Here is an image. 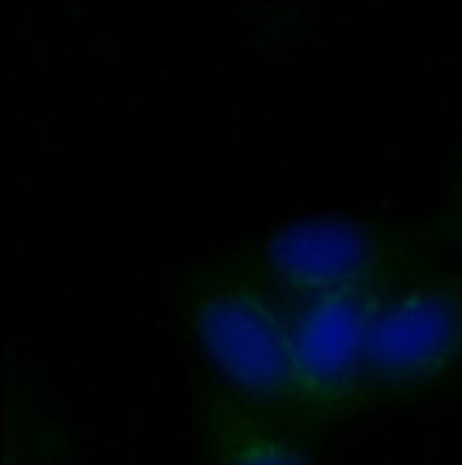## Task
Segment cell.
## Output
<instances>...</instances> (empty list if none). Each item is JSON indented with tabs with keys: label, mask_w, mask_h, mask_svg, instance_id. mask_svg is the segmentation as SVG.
Listing matches in <instances>:
<instances>
[{
	"label": "cell",
	"mask_w": 462,
	"mask_h": 465,
	"mask_svg": "<svg viewBox=\"0 0 462 465\" xmlns=\"http://www.w3.org/2000/svg\"><path fill=\"white\" fill-rule=\"evenodd\" d=\"M454 217H457V240H459V249H462V180H459V192H457V209H454Z\"/></svg>",
	"instance_id": "6"
},
{
	"label": "cell",
	"mask_w": 462,
	"mask_h": 465,
	"mask_svg": "<svg viewBox=\"0 0 462 465\" xmlns=\"http://www.w3.org/2000/svg\"><path fill=\"white\" fill-rule=\"evenodd\" d=\"M431 260L426 234L339 214L294 220L223 257L231 272L277 302L343 289H391L434 272Z\"/></svg>",
	"instance_id": "1"
},
{
	"label": "cell",
	"mask_w": 462,
	"mask_h": 465,
	"mask_svg": "<svg viewBox=\"0 0 462 465\" xmlns=\"http://www.w3.org/2000/svg\"><path fill=\"white\" fill-rule=\"evenodd\" d=\"M194 422L206 465H319L309 434L231 394L209 371L194 394Z\"/></svg>",
	"instance_id": "5"
},
{
	"label": "cell",
	"mask_w": 462,
	"mask_h": 465,
	"mask_svg": "<svg viewBox=\"0 0 462 465\" xmlns=\"http://www.w3.org/2000/svg\"><path fill=\"white\" fill-rule=\"evenodd\" d=\"M386 294L388 289H343L280 302L311 431L369 411V351Z\"/></svg>",
	"instance_id": "4"
},
{
	"label": "cell",
	"mask_w": 462,
	"mask_h": 465,
	"mask_svg": "<svg viewBox=\"0 0 462 465\" xmlns=\"http://www.w3.org/2000/svg\"><path fill=\"white\" fill-rule=\"evenodd\" d=\"M462 371V274L428 272L388 289L377 312L366 409L423 400Z\"/></svg>",
	"instance_id": "3"
},
{
	"label": "cell",
	"mask_w": 462,
	"mask_h": 465,
	"mask_svg": "<svg viewBox=\"0 0 462 465\" xmlns=\"http://www.w3.org/2000/svg\"><path fill=\"white\" fill-rule=\"evenodd\" d=\"M186 317L217 382L251 406L289 420L303 434H314L283 309L269 292L220 260L189 282Z\"/></svg>",
	"instance_id": "2"
}]
</instances>
